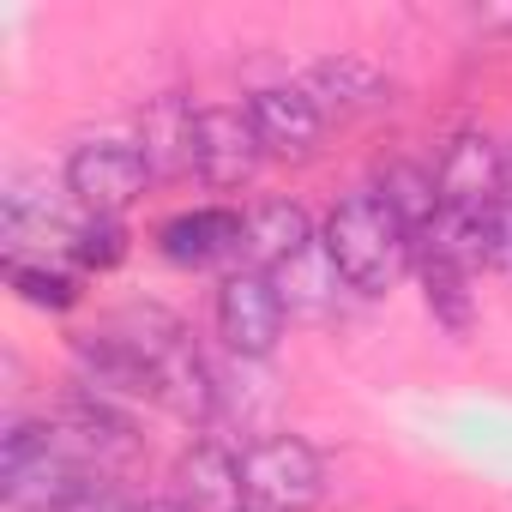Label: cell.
Returning a JSON list of instances; mask_svg holds the SVG:
<instances>
[{
  "label": "cell",
  "instance_id": "6da1fadb",
  "mask_svg": "<svg viewBox=\"0 0 512 512\" xmlns=\"http://www.w3.org/2000/svg\"><path fill=\"white\" fill-rule=\"evenodd\" d=\"M320 247H326V260L338 266L344 290H356V296H386L416 266V247H410L404 223L392 217V205L374 187H356V193H344L332 205Z\"/></svg>",
  "mask_w": 512,
  "mask_h": 512
},
{
  "label": "cell",
  "instance_id": "7a4b0ae2",
  "mask_svg": "<svg viewBox=\"0 0 512 512\" xmlns=\"http://www.w3.org/2000/svg\"><path fill=\"white\" fill-rule=\"evenodd\" d=\"M0 488H7V500L19 512H61L85 488V470L67 458V446L55 440V428L13 422L7 446H0Z\"/></svg>",
  "mask_w": 512,
  "mask_h": 512
},
{
  "label": "cell",
  "instance_id": "3957f363",
  "mask_svg": "<svg viewBox=\"0 0 512 512\" xmlns=\"http://www.w3.org/2000/svg\"><path fill=\"white\" fill-rule=\"evenodd\" d=\"M145 181H151V169H145L139 145L121 139V133H91V139H79V145L67 151V169H61V187H67L73 205L91 211V217H121V211H133V205L145 199Z\"/></svg>",
  "mask_w": 512,
  "mask_h": 512
},
{
  "label": "cell",
  "instance_id": "277c9868",
  "mask_svg": "<svg viewBox=\"0 0 512 512\" xmlns=\"http://www.w3.org/2000/svg\"><path fill=\"white\" fill-rule=\"evenodd\" d=\"M247 512H314L326 494V464L302 434H272L241 452Z\"/></svg>",
  "mask_w": 512,
  "mask_h": 512
},
{
  "label": "cell",
  "instance_id": "5b68a950",
  "mask_svg": "<svg viewBox=\"0 0 512 512\" xmlns=\"http://www.w3.org/2000/svg\"><path fill=\"white\" fill-rule=\"evenodd\" d=\"M284 290L272 272H253V266H235L223 284H217V338L229 344V356L241 362H266L284 338Z\"/></svg>",
  "mask_w": 512,
  "mask_h": 512
},
{
  "label": "cell",
  "instance_id": "8992f818",
  "mask_svg": "<svg viewBox=\"0 0 512 512\" xmlns=\"http://www.w3.org/2000/svg\"><path fill=\"white\" fill-rule=\"evenodd\" d=\"M506 151L488 139V133H458L446 151H440V169H434V187H440V211L446 217H494L500 199H506Z\"/></svg>",
  "mask_w": 512,
  "mask_h": 512
},
{
  "label": "cell",
  "instance_id": "52a82bcc",
  "mask_svg": "<svg viewBox=\"0 0 512 512\" xmlns=\"http://www.w3.org/2000/svg\"><path fill=\"white\" fill-rule=\"evenodd\" d=\"M266 163L260 127H253L247 103H211L199 109V181L211 187H241Z\"/></svg>",
  "mask_w": 512,
  "mask_h": 512
},
{
  "label": "cell",
  "instance_id": "ba28073f",
  "mask_svg": "<svg viewBox=\"0 0 512 512\" xmlns=\"http://www.w3.org/2000/svg\"><path fill=\"white\" fill-rule=\"evenodd\" d=\"M133 145H139L151 181H187V175H199V109H193V97L163 91L139 115Z\"/></svg>",
  "mask_w": 512,
  "mask_h": 512
},
{
  "label": "cell",
  "instance_id": "9c48e42d",
  "mask_svg": "<svg viewBox=\"0 0 512 512\" xmlns=\"http://www.w3.org/2000/svg\"><path fill=\"white\" fill-rule=\"evenodd\" d=\"M247 115H253V127H260L266 157H278V163H302V157H314V145L326 139V115L314 109V97L302 91V79H296V85H266V91H253V97H247Z\"/></svg>",
  "mask_w": 512,
  "mask_h": 512
},
{
  "label": "cell",
  "instance_id": "30bf717a",
  "mask_svg": "<svg viewBox=\"0 0 512 512\" xmlns=\"http://www.w3.org/2000/svg\"><path fill=\"white\" fill-rule=\"evenodd\" d=\"M302 91L314 97L326 127L332 121L344 127V121H362V115H374L386 103V73L374 61H362V55H326V61H314L302 73Z\"/></svg>",
  "mask_w": 512,
  "mask_h": 512
},
{
  "label": "cell",
  "instance_id": "8fae6325",
  "mask_svg": "<svg viewBox=\"0 0 512 512\" xmlns=\"http://www.w3.org/2000/svg\"><path fill=\"white\" fill-rule=\"evenodd\" d=\"M175 500L187 512H247L241 452H229L223 440H193L175 464Z\"/></svg>",
  "mask_w": 512,
  "mask_h": 512
},
{
  "label": "cell",
  "instance_id": "7c38bea8",
  "mask_svg": "<svg viewBox=\"0 0 512 512\" xmlns=\"http://www.w3.org/2000/svg\"><path fill=\"white\" fill-rule=\"evenodd\" d=\"M314 217L290 199H266V205H253L247 223H241V266L253 272H284L290 260H302V253L314 247Z\"/></svg>",
  "mask_w": 512,
  "mask_h": 512
},
{
  "label": "cell",
  "instance_id": "4fadbf2b",
  "mask_svg": "<svg viewBox=\"0 0 512 512\" xmlns=\"http://www.w3.org/2000/svg\"><path fill=\"white\" fill-rule=\"evenodd\" d=\"M241 223L247 217L229 211V205H199V211L169 217L157 229V247H163V260H175V266H211V260H223V253L241 260Z\"/></svg>",
  "mask_w": 512,
  "mask_h": 512
},
{
  "label": "cell",
  "instance_id": "5bb4252c",
  "mask_svg": "<svg viewBox=\"0 0 512 512\" xmlns=\"http://www.w3.org/2000/svg\"><path fill=\"white\" fill-rule=\"evenodd\" d=\"M374 193L392 205V217L404 223L410 247L440 223V187H434V175H428V169H416V163H392V169L374 181Z\"/></svg>",
  "mask_w": 512,
  "mask_h": 512
},
{
  "label": "cell",
  "instance_id": "9a60e30c",
  "mask_svg": "<svg viewBox=\"0 0 512 512\" xmlns=\"http://www.w3.org/2000/svg\"><path fill=\"white\" fill-rule=\"evenodd\" d=\"M278 278V290H284V308L290 314H326L332 302H338V266L326 260V247L314 241L308 253H302V260H290L284 272H272Z\"/></svg>",
  "mask_w": 512,
  "mask_h": 512
},
{
  "label": "cell",
  "instance_id": "2e32d148",
  "mask_svg": "<svg viewBox=\"0 0 512 512\" xmlns=\"http://www.w3.org/2000/svg\"><path fill=\"white\" fill-rule=\"evenodd\" d=\"M416 278H422V296H428V314L446 326V332H470V272L458 260H440V253H422L416 260Z\"/></svg>",
  "mask_w": 512,
  "mask_h": 512
},
{
  "label": "cell",
  "instance_id": "e0dca14e",
  "mask_svg": "<svg viewBox=\"0 0 512 512\" xmlns=\"http://www.w3.org/2000/svg\"><path fill=\"white\" fill-rule=\"evenodd\" d=\"M121 253H127V229H121V217H91V211H79L73 241H67V260L85 266V272H115V266H121Z\"/></svg>",
  "mask_w": 512,
  "mask_h": 512
},
{
  "label": "cell",
  "instance_id": "ac0fdd59",
  "mask_svg": "<svg viewBox=\"0 0 512 512\" xmlns=\"http://www.w3.org/2000/svg\"><path fill=\"white\" fill-rule=\"evenodd\" d=\"M7 278H13V290L31 302V308H49V314H61V308H73L79 302V290H73V272L67 266H55V260H7Z\"/></svg>",
  "mask_w": 512,
  "mask_h": 512
},
{
  "label": "cell",
  "instance_id": "d6986e66",
  "mask_svg": "<svg viewBox=\"0 0 512 512\" xmlns=\"http://www.w3.org/2000/svg\"><path fill=\"white\" fill-rule=\"evenodd\" d=\"M488 266H494L500 278H512V187H506V199H500V211H494V235H488Z\"/></svg>",
  "mask_w": 512,
  "mask_h": 512
},
{
  "label": "cell",
  "instance_id": "ffe728a7",
  "mask_svg": "<svg viewBox=\"0 0 512 512\" xmlns=\"http://www.w3.org/2000/svg\"><path fill=\"white\" fill-rule=\"evenodd\" d=\"M139 512H187V506H181V500H145Z\"/></svg>",
  "mask_w": 512,
  "mask_h": 512
}]
</instances>
